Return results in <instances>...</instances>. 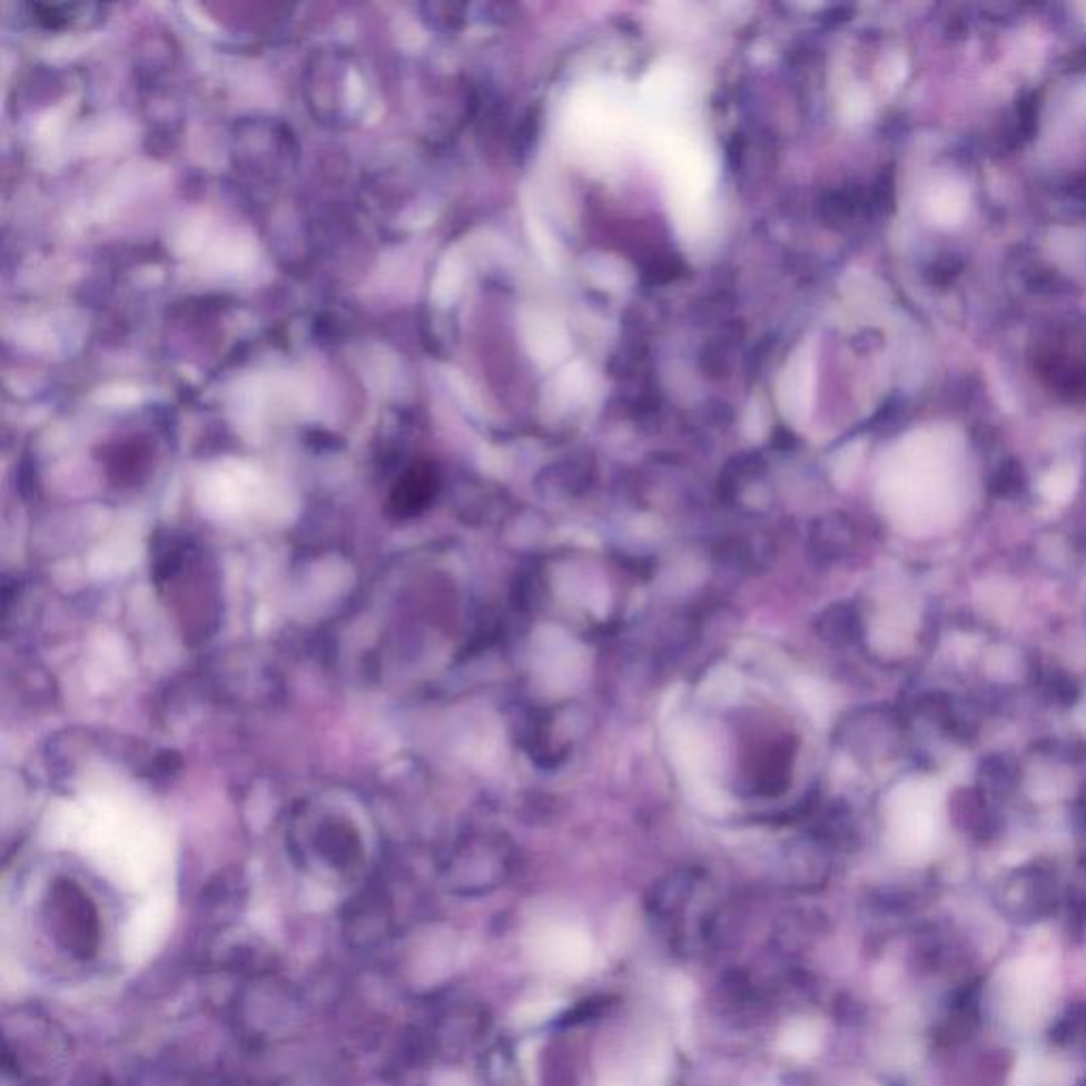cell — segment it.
<instances>
[{
	"label": "cell",
	"instance_id": "cell-10",
	"mask_svg": "<svg viewBox=\"0 0 1086 1086\" xmlns=\"http://www.w3.org/2000/svg\"><path fill=\"white\" fill-rule=\"evenodd\" d=\"M563 1006H565L563 997L554 994H531L519 1010V1023L526 1027L542 1025L547 1018L559 1015Z\"/></svg>",
	"mask_w": 1086,
	"mask_h": 1086
},
{
	"label": "cell",
	"instance_id": "cell-7",
	"mask_svg": "<svg viewBox=\"0 0 1086 1086\" xmlns=\"http://www.w3.org/2000/svg\"><path fill=\"white\" fill-rule=\"evenodd\" d=\"M814 629L830 645H851L861 636L860 611L849 603H837L819 615Z\"/></svg>",
	"mask_w": 1086,
	"mask_h": 1086
},
{
	"label": "cell",
	"instance_id": "cell-5",
	"mask_svg": "<svg viewBox=\"0 0 1086 1086\" xmlns=\"http://www.w3.org/2000/svg\"><path fill=\"white\" fill-rule=\"evenodd\" d=\"M1020 767L1008 753H989L978 764V790L989 800H1006L1017 792Z\"/></svg>",
	"mask_w": 1086,
	"mask_h": 1086
},
{
	"label": "cell",
	"instance_id": "cell-1",
	"mask_svg": "<svg viewBox=\"0 0 1086 1086\" xmlns=\"http://www.w3.org/2000/svg\"><path fill=\"white\" fill-rule=\"evenodd\" d=\"M49 915L60 945L81 957H91L100 945V921L90 898L72 881H58L51 889Z\"/></svg>",
	"mask_w": 1086,
	"mask_h": 1086
},
{
	"label": "cell",
	"instance_id": "cell-2",
	"mask_svg": "<svg viewBox=\"0 0 1086 1086\" xmlns=\"http://www.w3.org/2000/svg\"><path fill=\"white\" fill-rule=\"evenodd\" d=\"M531 952L545 973L577 978L589 973L594 947L589 931L575 926H552L535 934Z\"/></svg>",
	"mask_w": 1086,
	"mask_h": 1086
},
{
	"label": "cell",
	"instance_id": "cell-3",
	"mask_svg": "<svg viewBox=\"0 0 1086 1086\" xmlns=\"http://www.w3.org/2000/svg\"><path fill=\"white\" fill-rule=\"evenodd\" d=\"M949 813L968 835L978 840H989L999 830V817L989 804V798L978 788H964L952 793Z\"/></svg>",
	"mask_w": 1086,
	"mask_h": 1086
},
{
	"label": "cell",
	"instance_id": "cell-11",
	"mask_svg": "<svg viewBox=\"0 0 1086 1086\" xmlns=\"http://www.w3.org/2000/svg\"><path fill=\"white\" fill-rule=\"evenodd\" d=\"M989 488L996 497L1015 498L1025 491V474L1017 461H1004L991 475Z\"/></svg>",
	"mask_w": 1086,
	"mask_h": 1086
},
{
	"label": "cell",
	"instance_id": "cell-4",
	"mask_svg": "<svg viewBox=\"0 0 1086 1086\" xmlns=\"http://www.w3.org/2000/svg\"><path fill=\"white\" fill-rule=\"evenodd\" d=\"M437 493V475L430 465H416L407 472L388 497V512L397 519L416 516L430 507Z\"/></svg>",
	"mask_w": 1086,
	"mask_h": 1086
},
{
	"label": "cell",
	"instance_id": "cell-12",
	"mask_svg": "<svg viewBox=\"0 0 1086 1086\" xmlns=\"http://www.w3.org/2000/svg\"><path fill=\"white\" fill-rule=\"evenodd\" d=\"M1041 690L1046 699L1059 707H1069L1078 701V685L1076 681L1065 675L1064 671H1048L1040 678Z\"/></svg>",
	"mask_w": 1086,
	"mask_h": 1086
},
{
	"label": "cell",
	"instance_id": "cell-9",
	"mask_svg": "<svg viewBox=\"0 0 1086 1086\" xmlns=\"http://www.w3.org/2000/svg\"><path fill=\"white\" fill-rule=\"evenodd\" d=\"M853 531L849 524L840 521L821 522L819 526H813L811 542L823 559H838L845 554V550L851 545Z\"/></svg>",
	"mask_w": 1086,
	"mask_h": 1086
},
{
	"label": "cell",
	"instance_id": "cell-6",
	"mask_svg": "<svg viewBox=\"0 0 1086 1086\" xmlns=\"http://www.w3.org/2000/svg\"><path fill=\"white\" fill-rule=\"evenodd\" d=\"M821 1040H823L821 1025L814 1018L798 1017L781 1029L777 1038V1048L783 1057L793 1062H811L821 1048Z\"/></svg>",
	"mask_w": 1086,
	"mask_h": 1086
},
{
	"label": "cell",
	"instance_id": "cell-8",
	"mask_svg": "<svg viewBox=\"0 0 1086 1086\" xmlns=\"http://www.w3.org/2000/svg\"><path fill=\"white\" fill-rule=\"evenodd\" d=\"M318 851L334 868H351L359 860V838L342 823H329L320 830Z\"/></svg>",
	"mask_w": 1086,
	"mask_h": 1086
}]
</instances>
